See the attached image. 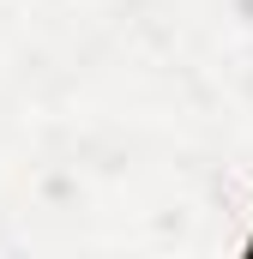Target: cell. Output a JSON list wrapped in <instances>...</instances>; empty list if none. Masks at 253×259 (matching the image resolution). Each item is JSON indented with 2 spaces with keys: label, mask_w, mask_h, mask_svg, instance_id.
I'll return each instance as SVG.
<instances>
[{
  "label": "cell",
  "mask_w": 253,
  "mask_h": 259,
  "mask_svg": "<svg viewBox=\"0 0 253 259\" xmlns=\"http://www.w3.org/2000/svg\"><path fill=\"white\" fill-rule=\"evenodd\" d=\"M241 253H247V259H253V235H247V247H241Z\"/></svg>",
  "instance_id": "6da1fadb"
}]
</instances>
